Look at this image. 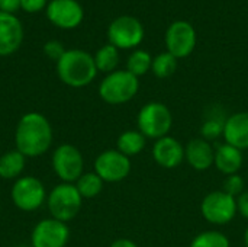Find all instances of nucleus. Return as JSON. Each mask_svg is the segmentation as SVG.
Returning a JSON list of instances; mask_svg holds the SVG:
<instances>
[{"label":"nucleus","mask_w":248,"mask_h":247,"mask_svg":"<svg viewBox=\"0 0 248 247\" xmlns=\"http://www.w3.org/2000/svg\"><path fill=\"white\" fill-rule=\"evenodd\" d=\"M54 140V131L48 118L39 112H28L20 116L15 130L16 150L28 157L45 154Z\"/></svg>","instance_id":"f257e3e1"},{"label":"nucleus","mask_w":248,"mask_h":247,"mask_svg":"<svg viewBox=\"0 0 248 247\" xmlns=\"http://www.w3.org/2000/svg\"><path fill=\"white\" fill-rule=\"evenodd\" d=\"M57 74L70 87L80 89L89 86L97 74L94 57L84 49H67L57 61Z\"/></svg>","instance_id":"f03ea898"},{"label":"nucleus","mask_w":248,"mask_h":247,"mask_svg":"<svg viewBox=\"0 0 248 247\" xmlns=\"http://www.w3.org/2000/svg\"><path fill=\"white\" fill-rule=\"evenodd\" d=\"M140 89L138 77L128 70H115L109 73L99 86V96L109 105H122L129 102Z\"/></svg>","instance_id":"7ed1b4c3"},{"label":"nucleus","mask_w":248,"mask_h":247,"mask_svg":"<svg viewBox=\"0 0 248 247\" xmlns=\"http://www.w3.org/2000/svg\"><path fill=\"white\" fill-rule=\"evenodd\" d=\"M83 198L74 183L55 185L46 197V207L52 218L68 223L80 213Z\"/></svg>","instance_id":"20e7f679"},{"label":"nucleus","mask_w":248,"mask_h":247,"mask_svg":"<svg viewBox=\"0 0 248 247\" xmlns=\"http://www.w3.org/2000/svg\"><path fill=\"white\" fill-rule=\"evenodd\" d=\"M138 131L145 138L160 140L169 135L173 125L170 109L161 102H150L141 108L137 116Z\"/></svg>","instance_id":"39448f33"},{"label":"nucleus","mask_w":248,"mask_h":247,"mask_svg":"<svg viewBox=\"0 0 248 247\" xmlns=\"http://www.w3.org/2000/svg\"><path fill=\"white\" fill-rule=\"evenodd\" d=\"M46 197L44 183L35 176H20L10 189V198L15 207L23 213L39 210L46 202Z\"/></svg>","instance_id":"423d86ee"},{"label":"nucleus","mask_w":248,"mask_h":247,"mask_svg":"<svg viewBox=\"0 0 248 247\" xmlns=\"http://www.w3.org/2000/svg\"><path fill=\"white\" fill-rule=\"evenodd\" d=\"M54 173L64 183H76L84 173V159L81 151L73 144L58 146L51 157Z\"/></svg>","instance_id":"0eeeda50"},{"label":"nucleus","mask_w":248,"mask_h":247,"mask_svg":"<svg viewBox=\"0 0 248 247\" xmlns=\"http://www.w3.org/2000/svg\"><path fill=\"white\" fill-rule=\"evenodd\" d=\"M108 38L109 44L118 49L135 48L144 39V26L137 17L124 15L112 20L108 28Z\"/></svg>","instance_id":"6e6552de"},{"label":"nucleus","mask_w":248,"mask_h":247,"mask_svg":"<svg viewBox=\"0 0 248 247\" xmlns=\"http://www.w3.org/2000/svg\"><path fill=\"white\" fill-rule=\"evenodd\" d=\"M201 211L203 218L217 226H225L231 223L237 214V199L225 194L224 191H215L208 194L202 204Z\"/></svg>","instance_id":"1a4fd4ad"},{"label":"nucleus","mask_w":248,"mask_h":247,"mask_svg":"<svg viewBox=\"0 0 248 247\" xmlns=\"http://www.w3.org/2000/svg\"><path fill=\"white\" fill-rule=\"evenodd\" d=\"M131 172V160L118 150H105L94 160V173L109 183L124 181Z\"/></svg>","instance_id":"9d476101"},{"label":"nucleus","mask_w":248,"mask_h":247,"mask_svg":"<svg viewBox=\"0 0 248 247\" xmlns=\"http://www.w3.org/2000/svg\"><path fill=\"white\" fill-rule=\"evenodd\" d=\"M70 239V229L67 223L55 218L41 220L32 230V247H65Z\"/></svg>","instance_id":"9b49d317"},{"label":"nucleus","mask_w":248,"mask_h":247,"mask_svg":"<svg viewBox=\"0 0 248 247\" xmlns=\"http://www.w3.org/2000/svg\"><path fill=\"white\" fill-rule=\"evenodd\" d=\"M45 12L48 20L60 29H74L84 17V10L77 0H51Z\"/></svg>","instance_id":"f8f14e48"},{"label":"nucleus","mask_w":248,"mask_h":247,"mask_svg":"<svg viewBox=\"0 0 248 247\" xmlns=\"http://www.w3.org/2000/svg\"><path fill=\"white\" fill-rule=\"evenodd\" d=\"M167 51L176 58H185L192 54L196 45L195 28L186 20H177L166 32Z\"/></svg>","instance_id":"ddd939ff"},{"label":"nucleus","mask_w":248,"mask_h":247,"mask_svg":"<svg viewBox=\"0 0 248 247\" xmlns=\"http://www.w3.org/2000/svg\"><path fill=\"white\" fill-rule=\"evenodd\" d=\"M23 42L22 22L12 13L0 10V57L15 54Z\"/></svg>","instance_id":"4468645a"},{"label":"nucleus","mask_w":248,"mask_h":247,"mask_svg":"<svg viewBox=\"0 0 248 247\" xmlns=\"http://www.w3.org/2000/svg\"><path fill=\"white\" fill-rule=\"evenodd\" d=\"M153 157L155 163L164 169H174L185 160V147L170 135L155 140L153 147Z\"/></svg>","instance_id":"2eb2a0df"},{"label":"nucleus","mask_w":248,"mask_h":247,"mask_svg":"<svg viewBox=\"0 0 248 247\" xmlns=\"http://www.w3.org/2000/svg\"><path fill=\"white\" fill-rule=\"evenodd\" d=\"M185 159L187 163L199 172L208 170L215 162V150L209 141L201 138L190 140L185 147Z\"/></svg>","instance_id":"dca6fc26"},{"label":"nucleus","mask_w":248,"mask_h":247,"mask_svg":"<svg viewBox=\"0 0 248 247\" xmlns=\"http://www.w3.org/2000/svg\"><path fill=\"white\" fill-rule=\"evenodd\" d=\"M224 138L230 146L238 150L248 148V112H237L225 119Z\"/></svg>","instance_id":"f3484780"},{"label":"nucleus","mask_w":248,"mask_h":247,"mask_svg":"<svg viewBox=\"0 0 248 247\" xmlns=\"http://www.w3.org/2000/svg\"><path fill=\"white\" fill-rule=\"evenodd\" d=\"M243 162H244L243 151L238 150L234 146H230V144L225 143V144L219 146L215 150V162H214V165L217 166V169L221 173H224L227 176L238 173V170L243 166Z\"/></svg>","instance_id":"a211bd4d"},{"label":"nucleus","mask_w":248,"mask_h":247,"mask_svg":"<svg viewBox=\"0 0 248 247\" xmlns=\"http://www.w3.org/2000/svg\"><path fill=\"white\" fill-rule=\"evenodd\" d=\"M26 157L15 150L6 151L0 156V178L4 181H16L25 170Z\"/></svg>","instance_id":"6ab92c4d"},{"label":"nucleus","mask_w":248,"mask_h":247,"mask_svg":"<svg viewBox=\"0 0 248 247\" xmlns=\"http://www.w3.org/2000/svg\"><path fill=\"white\" fill-rule=\"evenodd\" d=\"M145 137L138 130H129L119 135L116 141V150L125 154L126 157H132L140 154L145 147Z\"/></svg>","instance_id":"aec40b11"},{"label":"nucleus","mask_w":248,"mask_h":247,"mask_svg":"<svg viewBox=\"0 0 248 247\" xmlns=\"http://www.w3.org/2000/svg\"><path fill=\"white\" fill-rule=\"evenodd\" d=\"M94 64L97 71H103V73H112L115 71V68L119 64V51L116 47H113L112 44L103 45L102 48L97 49V52L94 54Z\"/></svg>","instance_id":"412c9836"},{"label":"nucleus","mask_w":248,"mask_h":247,"mask_svg":"<svg viewBox=\"0 0 248 247\" xmlns=\"http://www.w3.org/2000/svg\"><path fill=\"white\" fill-rule=\"evenodd\" d=\"M103 183L105 182L94 172H86L77 179L74 185L83 199H90V198L97 197L102 192Z\"/></svg>","instance_id":"4be33fe9"},{"label":"nucleus","mask_w":248,"mask_h":247,"mask_svg":"<svg viewBox=\"0 0 248 247\" xmlns=\"http://www.w3.org/2000/svg\"><path fill=\"white\" fill-rule=\"evenodd\" d=\"M153 73L160 77V79H167L173 76L177 70V58L171 55L169 51L158 54L155 58H153V66H151Z\"/></svg>","instance_id":"5701e85b"},{"label":"nucleus","mask_w":248,"mask_h":247,"mask_svg":"<svg viewBox=\"0 0 248 247\" xmlns=\"http://www.w3.org/2000/svg\"><path fill=\"white\" fill-rule=\"evenodd\" d=\"M151 66H153V58L150 52L144 49L134 51L126 61V70L137 77L144 76L148 70H151Z\"/></svg>","instance_id":"b1692460"},{"label":"nucleus","mask_w":248,"mask_h":247,"mask_svg":"<svg viewBox=\"0 0 248 247\" xmlns=\"http://www.w3.org/2000/svg\"><path fill=\"white\" fill-rule=\"evenodd\" d=\"M190 247H230V240L221 231L209 230L199 233L192 240Z\"/></svg>","instance_id":"393cba45"},{"label":"nucleus","mask_w":248,"mask_h":247,"mask_svg":"<svg viewBox=\"0 0 248 247\" xmlns=\"http://www.w3.org/2000/svg\"><path fill=\"white\" fill-rule=\"evenodd\" d=\"M224 127H225V119L219 118V116H211L208 118L201 128V134L202 138L206 141L211 140H217L221 135H224Z\"/></svg>","instance_id":"a878e982"},{"label":"nucleus","mask_w":248,"mask_h":247,"mask_svg":"<svg viewBox=\"0 0 248 247\" xmlns=\"http://www.w3.org/2000/svg\"><path fill=\"white\" fill-rule=\"evenodd\" d=\"M244 188H246L244 179L238 173L227 176V179L224 181V185H222V191L235 199L244 192Z\"/></svg>","instance_id":"bb28decb"},{"label":"nucleus","mask_w":248,"mask_h":247,"mask_svg":"<svg viewBox=\"0 0 248 247\" xmlns=\"http://www.w3.org/2000/svg\"><path fill=\"white\" fill-rule=\"evenodd\" d=\"M65 48H64V45L60 42V41H57V39H51V41H48L45 45H44V54L49 58V60H54L55 63L65 54Z\"/></svg>","instance_id":"cd10ccee"},{"label":"nucleus","mask_w":248,"mask_h":247,"mask_svg":"<svg viewBox=\"0 0 248 247\" xmlns=\"http://www.w3.org/2000/svg\"><path fill=\"white\" fill-rule=\"evenodd\" d=\"M48 4V0H22L20 9L26 13H38L42 9H45Z\"/></svg>","instance_id":"c85d7f7f"},{"label":"nucleus","mask_w":248,"mask_h":247,"mask_svg":"<svg viewBox=\"0 0 248 247\" xmlns=\"http://www.w3.org/2000/svg\"><path fill=\"white\" fill-rule=\"evenodd\" d=\"M20 1L22 0H0V10L15 15V12L20 9Z\"/></svg>","instance_id":"c756f323"},{"label":"nucleus","mask_w":248,"mask_h":247,"mask_svg":"<svg viewBox=\"0 0 248 247\" xmlns=\"http://www.w3.org/2000/svg\"><path fill=\"white\" fill-rule=\"evenodd\" d=\"M237 210L238 213L248 220V191H244L238 198H237Z\"/></svg>","instance_id":"7c9ffc66"},{"label":"nucleus","mask_w":248,"mask_h":247,"mask_svg":"<svg viewBox=\"0 0 248 247\" xmlns=\"http://www.w3.org/2000/svg\"><path fill=\"white\" fill-rule=\"evenodd\" d=\"M109 247H138L132 240L129 239H118L115 240Z\"/></svg>","instance_id":"2f4dec72"},{"label":"nucleus","mask_w":248,"mask_h":247,"mask_svg":"<svg viewBox=\"0 0 248 247\" xmlns=\"http://www.w3.org/2000/svg\"><path fill=\"white\" fill-rule=\"evenodd\" d=\"M244 242H246V247H248V227L246 230V234H244Z\"/></svg>","instance_id":"473e14b6"},{"label":"nucleus","mask_w":248,"mask_h":247,"mask_svg":"<svg viewBox=\"0 0 248 247\" xmlns=\"http://www.w3.org/2000/svg\"><path fill=\"white\" fill-rule=\"evenodd\" d=\"M0 210H1V204H0Z\"/></svg>","instance_id":"72a5a7b5"}]
</instances>
